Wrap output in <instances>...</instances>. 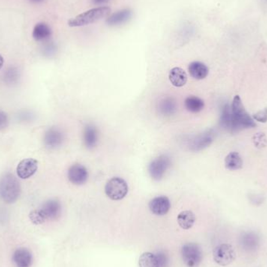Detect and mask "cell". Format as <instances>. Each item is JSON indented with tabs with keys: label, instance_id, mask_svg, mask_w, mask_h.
<instances>
[{
	"label": "cell",
	"instance_id": "6da1fadb",
	"mask_svg": "<svg viewBox=\"0 0 267 267\" xmlns=\"http://www.w3.org/2000/svg\"><path fill=\"white\" fill-rule=\"evenodd\" d=\"M220 125L229 131L237 132L242 129L255 127L256 124L244 109L239 96H235L232 106L226 104L222 109Z\"/></svg>",
	"mask_w": 267,
	"mask_h": 267
},
{
	"label": "cell",
	"instance_id": "7a4b0ae2",
	"mask_svg": "<svg viewBox=\"0 0 267 267\" xmlns=\"http://www.w3.org/2000/svg\"><path fill=\"white\" fill-rule=\"evenodd\" d=\"M61 212L60 202L55 199H51L45 202L40 208L33 211L30 214L31 221L34 224H42L49 220H54L59 217Z\"/></svg>",
	"mask_w": 267,
	"mask_h": 267
},
{
	"label": "cell",
	"instance_id": "3957f363",
	"mask_svg": "<svg viewBox=\"0 0 267 267\" xmlns=\"http://www.w3.org/2000/svg\"><path fill=\"white\" fill-rule=\"evenodd\" d=\"M21 195V185L14 175L6 174L0 180V196L7 203L16 202Z\"/></svg>",
	"mask_w": 267,
	"mask_h": 267
},
{
	"label": "cell",
	"instance_id": "277c9868",
	"mask_svg": "<svg viewBox=\"0 0 267 267\" xmlns=\"http://www.w3.org/2000/svg\"><path fill=\"white\" fill-rule=\"evenodd\" d=\"M110 13L111 9L108 7L93 8L70 19L68 22V25L70 27L85 26L98 22L103 18L107 17Z\"/></svg>",
	"mask_w": 267,
	"mask_h": 267
},
{
	"label": "cell",
	"instance_id": "5b68a950",
	"mask_svg": "<svg viewBox=\"0 0 267 267\" xmlns=\"http://www.w3.org/2000/svg\"><path fill=\"white\" fill-rule=\"evenodd\" d=\"M128 184L125 180L119 177L111 178L105 186L106 196L114 201H119L126 197L128 193Z\"/></svg>",
	"mask_w": 267,
	"mask_h": 267
},
{
	"label": "cell",
	"instance_id": "8992f818",
	"mask_svg": "<svg viewBox=\"0 0 267 267\" xmlns=\"http://www.w3.org/2000/svg\"><path fill=\"white\" fill-rule=\"evenodd\" d=\"M181 256L187 267H197L202 262V252L199 244L188 243L181 249Z\"/></svg>",
	"mask_w": 267,
	"mask_h": 267
},
{
	"label": "cell",
	"instance_id": "52a82bcc",
	"mask_svg": "<svg viewBox=\"0 0 267 267\" xmlns=\"http://www.w3.org/2000/svg\"><path fill=\"white\" fill-rule=\"evenodd\" d=\"M170 166L171 161L169 157L166 155L160 156L154 159L148 166L150 176L156 181H160Z\"/></svg>",
	"mask_w": 267,
	"mask_h": 267
},
{
	"label": "cell",
	"instance_id": "ba28073f",
	"mask_svg": "<svg viewBox=\"0 0 267 267\" xmlns=\"http://www.w3.org/2000/svg\"><path fill=\"white\" fill-rule=\"evenodd\" d=\"M236 257L233 246L229 244H221L215 247L214 259L220 265H227L232 263Z\"/></svg>",
	"mask_w": 267,
	"mask_h": 267
},
{
	"label": "cell",
	"instance_id": "9c48e42d",
	"mask_svg": "<svg viewBox=\"0 0 267 267\" xmlns=\"http://www.w3.org/2000/svg\"><path fill=\"white\" fill-rule=\"evenodd\" d=\"M39 163L32 158L25 159L18 163L16 174L22 179H28L37 172Z\"/></svg>",
	"mask_w": 267,
	"mask_h": 267
},
{
	"label": "cell",
	"instance_id": "30bf717a",
	"mask_svg": "<svg viewBox=\"0 0 267 267\" xmlns=\"http://www.w3.org/2000/svg\"><path fill=\"white\" fill-rule=\"evenodd\" d=\"M88 178V170L83 165L74 164L68 169V179L72 184L82 185L86 182Z\"/></svg>",
	"mask_w": 267,
	"mask_h": 267
},
{
	"label": "cell",
	"instance_id": "8fae6325",
	"mask_svg": "<svg viewBox=\"0 0 267 267\" xmlns=\"http://www.w3.org/2000/svg\"><path fill=\"white\" fill-rule=\"evenodd\" d=\"M150 211L157 216H163L169 212L170 202L166 196H158L150 201L148 204Z\"/></svg>",
	"mask_w": 267,
	"mask_h": 267
},
{
	"label": "cell",
	"instance_id": "7c38bea8",
	"mask_svg": "<svg viewBox=\"0 0 267 267\" xmlns=\"http://www.w3.org/2000/svg\"><path fill=\"white\" fill-rule=\"evenodd\" d=\"M64 139V134L61 130L55 127H52L45 134L44 143L47 148H55L62 145Z\"/></svg>",
	"mask_w": 267,
	"mask_h": 267
},
{
	"label": "cell",
	"instance_id": "4fadbf2b",
	"mask_svg": "<svg viewBox=\"0 0 267 267\" xmlns=\"http://www.w3.org/2000/svg\"><path fill=\"white\" fill-rule=\"evenodd\" d=\"M214 139V133L213 130H207L199 136H196L192 142L190 148L193 151H200L209 146Z\"/></svg>",
	"mask_w": 267,
	"mask_h": 267
},
{
	"label": "cell",
	"instance_id": "5bb4252c",
	"mask_svg": "<svg viewBox=\"0 0 267 267\" xmlns=\"http://www.w3.org/2000/svg\"><path fill=\"white\" fill-rule=\"evenodd\" d=\"M13 261L16 267H30L32 264V254L27 249L20 247L13 253Z\"/></svg>",
	"mask_w": 267,
	"mask_h": 267
},
{
	"label": "cell",
	"instance_id": "9a60e30c",
	"mask_svg": "<svg viewBox=\"0 0 267 267\" xmlns=\"http://www.w3.org/2000/svg\"><path fill=\"white\" fill-rule=\"evenodd\" d=\"M169 80L174 86L181 88L187 83V73L181 67H174L169 71Z\"/></svg>",
	"mask_w": 267,
	"mask_h": 267
},
{
	"label": "cell",
	"instance_id": "2e32d148",
	"mask_svg": "<svg viewBox=\"0 0 267 267\" xmlns=\"http://www.w3.org/2000/svg\"><path fill=\"white\" fill-rule=\"evenodd\" d=\"M98 130L94 126L87 125L84 130L83 140L84 144L88 148H93L97 146L98 142Z\"/></svg>",
	"mask_w": 267,
	"mask_h": 267
},
{
	"label": "cell",
	"instance_id": "e0dca14e",
	"mask_svg": "<svg viewBox=\"0 0 267 267\" xmlns=\"http://www.w3.org/2000/svg\"><path fill=\"white\" fill-rule=\"evenodd\" d=\"M190 76L196 80H202L208 74V68L205 64L199 61L190 63L188 67Z\"/></svg>",
	"mask_w": 267,
	"mask_h": 267
},
{
	"label": "cell",
	"instance_id": "ac0fdd59",
	"mask_svg": "<svg viewBox=\"0 0 267 267\" xmlns=\"http://www.w3.org/2000/svg\"><path fill=\"white\" fill-rule=\"evenodd\" d=\"M132 12L129 9L120 10L117 13L109 16L106 20V23L109 26H117V25H122L125 23L131 17Z\"/></svg>",
	"mask_w": 267,
	"mask_h": 267
},
{
	"label": "cell",
	"instance_id": "d6986e66",
	"mask_svg": "<svg viewBox=\"0 0 267 267\" xmlns=\"http://www.w3.org/2000/svg\"><path fill=\"white\" fill-rule=\"evenodd\" d=\"M52 31L49 25L45 23H39L34 26L32 36L35 41L41 42L50 37Z\"/></svg>",
	"mask_w": 267,
	"mask_h": 267
},
{
	"label": "cell",
	"instance_id": "ffe728a7",
	"mask_svg": "<svg viewBox=\"0 0 267 267\" xmlns=\"http://www.w3.org/2000/svg\"><path fill=\"white\" fill-rule=\"evenodd\" d=\"M225 166L229 170H238L241 169L243 161L241 156L235 151L230 152L225 158Z\"/></svg>",
	"mask_w": 267,
	"mask_h": 267
},
{
	"label": "cell",
	"instance_id": "44dd1931",
	"mask_svg": "<svg viewBox=\"0 0 267 267\" xmlns=\"http://www.w3.org/2000/svg\"><path fill=\"white\" fill-rule=\"evenodd\" d=\"M196 221V216L192 211H185L180 213L178 217V224L184 230H188Z\"/></svg>",
	"mask_w": 267,
	"mask_h": 267
},
{
	"label": "cell",
	"instance_id": "7402d4cb",
	"mask_svg": "<svg viewBox=\"0 0 267 267\" xmlns=\"http://www.w3.org/2000/svg\"><path fill=\"white\" fill-rule=\"evenodd\" d=\"M205 103H204L203 100L202 99L199 98L197 97H188L184 100V106H185L187 110L189 112H200L203 109Z\"/></svg>",
	"mask_w": 267,
	"mask_h": 267
},
{
	"label": "cell",
	"instance_id": "603a6c76",
	"mask_svg": "<svg viewBox=\"0 0 267 267\" xmlns=\"http://www.w3.org/2000/svg\"><path fill=\"white\" fill-rule=\"evenodd\" d=\"M139 266L160 267L157 256L151 253H143L139 259Z\"/></svg>",
	"mask_w": 267,
	"mask_h": 267
},
{
	"label": "cell",
	"instance_id": "cb8c5ba5",
	"mask_svg": "<svg viewBox=\"0 0 267 267\" xmlns=\"http://www.w3.org/2000/svg\"><path fill=\"white\" fill-rule=\"evenodd\" d=\"M160 110L164 115L170 116L176 111V103L172 98L164 99L160 103Z\"/></svg>",
	"mask_w": 267,
	"mask_h": 267
},
{
	"label": "cell",
	"instance_id": "d4e9b609",
	"mask_svg": "<svg viewBox=\"0 0 267 267\" xmlns=\"http://www.w3.org/2000/svg\"><path fill=\"white\" fill-rule=\"evenodd\" d=\"M19 78H20V73L16 67H10L4 74V80L10 85L16 83Z\"/></svg>",
	"mask_w": 267,
	"mask_h": 267
},
{
	"label": "cell",
	"instance_id": "484cf974",
	"mask_svg": "<svg viewBox=\"0 0 267 267\" xmlns=\"http://www.w3.org/2000/svg\"><path fill=\"white\" fill-rule=\"evenodd\" d=\"M255 121L258 122L265 123L267 121V108L262 109V110L259 111L254 114L253 116Z\"/></svg>",
	"mask_w": 267,
	"mask_h": 267
},
{
	"label": "cell",
	"instance_id": "4316f807",
	"mask_svg": "<svg viewBox=\"0 0 267 267\" xmlns=\"http://www.w3.org/2000/svg\"><path fill=\"white\" fill-rule=\"evenodd\" d=\"M9 120L7 114L0 110V130H4L8 126Z\"/></svg>",
	"mask_w": 267,
	"mask_h": 267
},
{
	"label": "cell",
	"instance_id": "83f0119b",
	"mask_svg": "<svg viewBox=\"0 0 267 267\" xmlns=\"http://www.w3.org/2000/svg\"><path fill=\"white\" fill-rule=\"evenodd\" d=\"M94 4H103L107 3L109 0H92Z\"/></svg>",
	"mask_w": 267,
	"mask_h": 267
},
{
	"label": "cell",
	"instance_id": "f1b7e54d",
	"mask_svg": "<svg viewBox=\"0 0 267 267\" xmlns=\"http://www.w3.org/2000/svg\"><path fill=\"white\" fill-rule=\"evenodd\" d=\"M4 58H3L2 55H0V69L2 68L3 66H4Z\"/></svg>",
	"mask_w": 267,
	"mask_h": 267
},
{
	"label": "cell",
	"instance_id": "f546056e",
	"mask_svg": "<svg viewBox=\"0 0 267 267\" xmlns=\"http://www.w3.org/2000/svg\"><path fill=\"white\" fill-rule=\"evenodd\" d=\"M31 1L34 3H40L43 2V0H31Z\"/></svg>",
	"mask_w": 267,
	"mask_h": 267
}]
</instances>
